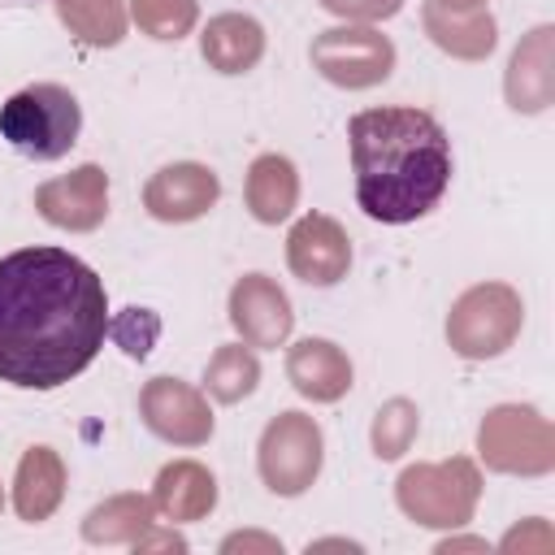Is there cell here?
I'll return each instance as SVG.
<instances>
[{
    "label": "cell",
    "mask_w": 555,
    "mask_h": 555,
    "mask_svg": "<svg viewBox=\"0 0 555 555\" xmlns=\"http://www.w3.org/2000/svg\"><path fill=\"white\" fill-rule=\"evenodd\" d=\"M4 9H22V4H35V0H0Z\"/></svg>",
    "instance_id": "obj_29"
},
{
    "label": "cell",
    "mask_w": 555,
    "mask_h": 555,
    "mask_svg": "<svg viewBox=\"0 0 555 555\" xmlns=\"http://www.w3.org/2000/svg\"><path fill=\"white\" fill-rule=\"evenodd\" d=\"M108 295L91 264L61 247H22L0 260V382L56 390L104 347Z\"/></svg>",
    "instance_id": "obj_1"
},
{
    "label": "cell",
    "mask_w": 555,
    "mask_h": 555,
    "mask_svg": "<svg viewBox=\"0 0 555 555\" xmlns=\"http://www.w3.org/2000/svg\"><path fill=\"white\" fill-rule=\"evenodd\" d=\"M243 195H247V208H251L256 221L278 225L282 217H291V208L299 199V173H295V165L286 156L264 152V156L251 160Z\"/></svg>",
    "instance_id": "obj_17"
},
{
    "label": "cell",
    "mask_w": 555,
    "mask_h": 555,
    "mask_svg": "<svg viewBox=\"0 0 555 555\" xmlns=\"http://www.w3.org/2000/svg\"><path fill=\"white\" fill-rule=\"evenodd\" d=\"M260 477L273 494H304L321 473V429L304 412H282L260 434Z\"/></svg>",
    "instance_id": "obj_8"
},
{
    "label": "cell",
    "mask_w": 555,
    "mask_h": 555,
    "mask_svg": "<svg viewBox=\"0 0 555 555\" xmlns=\"http://www.w3.org/2000/svg\"><path fill=\"white\" fill-rule=\"evenodd\" d=\"M217 195H221V182L208 165L178 160L152 173V182L143 186V208L156 221H195L217 204Z\"/></svg>",
    "instance_id": "obj_13"
},
{
    "label": "cell",
    "mask_w": 555,
    "mask_h": 555,
    "mask_svg": "<svg viewBox=\"0 0 555 555\" xmlns=\"http://www.w3.org/2000/svg\"><path fill=\"white\" fill-rule=\"evenodd\" d=\"M260 382V360L251 356L247 343H225L212 351L208 369H204V390L217 399V403H238L256 390Z\"/></svg>",
    "instance_id": "obj_22"
},
{
    "label": "cell",
    "mask_w": 555,
    "mask_h": 555,
    "mask_svg": "<svg viewBox=\"0 0 555 555\" xmlns=\"http://www.w3.org/2000/svg\"><path fill=\"white\" fill-rule=\"evenodd\" d=\"M0 503H4V499H0Z\"/></svg>",
    "instance_id": "obj_30"
},
{
    "label": "cell",
    "mask_w": 555,
    "mask_h": 555,
    "mask_svg": "<svg viewBox=\"0 0 555 555\" xmlns=\"http://www.w3.org/2000/svg\"><path fill=\"white\" fill-rule=\"evenodd\" d=\"M308 56L321 69V78H330L334 87H347V91L377 87L395 69V43L382 30H373L369 22L364 26H330V30H321L312 39Z\"/></svg>",
    "instance_id": "obj_7"
},
{
    "label": "cell",
    "mask_w": 555,
    "mask_h": 555,
    "mask_svg": "<svg viewBox=\"0 0 555 555\" xmlns=\"http://www.w3.org/2000/svg\"><path fill=\"white\" fill-rule=\"evenodd\" d=\"M169 520H199L212 512L217 503V481L204 464L195 460H178L169 468H160L156 477V499H152Z\"/></svg>",
    "instance_id": "obj_19"
},
{
    "label": "cell",
    "mask_w": 555,
    "mask_h": 555,
    "mask_svg": "<svg viewBox=\"0 0 555 555\" xmlns=\"http://www.w3.org/2000/svg\"><path fill=\"white\" fill-rule=\"evenodd\" d=\"M286 373L295 390L312 403H334L351 390V360L330 338H304L286 356Z\"/></svg>",
    "instance_id": "obj_14"
},
{
    "label": "cell",
    "mask_w": 555,
    "mask_h": 555,
    "mask_svg": "<svg viewBox=\"0 0 555 555\" xmlns=\"http://www.w3.org/2000/svg\"><path fill=\"white\" fill-rule=\"evenodd\" d=\"M147 525H152V503L139 499V494H117V499L100 503V507L87 516L82 533H87L91 542H134V546H139V533H143Z\"/></svg>",
    "instance_id": "obj_23"
},
{
    "label": "cell",
    "mask_w": 555,
    "mask_h": 555,
    "mask_svg": "<svg viewBox=\"0 0 555 555\" xmlns=\"http://www.w3.org/2000/svg\"><path fill=\"white\" fill-rule=\"evenodd\" d=\"M130 17L152 39H182L191 35L199 4L195 0H130Z\"/></svg>",
    "instance_id": "obj_24"
},
{
    "label": "cell",
    "mask_w": 555,
    "mask_h": 555,
    "mask_svg": "<svg viewBox=\"0 0 555 555\" xmlns=\"http://www.w3.org/2000/svg\"><path fill=\"white\" fill-rule=\"evenodd\" d=\"M356 204L382 225L425 217L451 182V139L442 121L412 104L364 108L347 121Z\"/></svg>",
    "instance_id": "obj_2"
},
{
    "label": "cell",
    "mask_w": 555,
    "mask_h": 555,
    "mask_svg": "<svg viewBox=\"0 0 555 555\" xmlns=\"http://www.w3.org/2000/svg\"><path fill=\"white\" fill-rule=\"evenodd\" d=\"M139 412H143L147 429L165 442L199 447L212 438V412H208L204 395L178 377H152L139 395Z\"/></svg>",
    "instance_id": "obj_10"
},
{
    "label": "cell",
    "mask_w": 555,
    "mask_h": 555,
    "mask_svg": "<svg viewBox=\"0 0 555 555\" xmlns=\"http://www.w3.org/2000/svg\"><path fill=\"white\" fill-rule=\"evenodd\" d=\"M108 334L130 351V356H147V347H152V338L160 334V321L147 312V308H126L117 321H108Z\"/></svg>",
    "instance_id": "obj_26"
},
{
    "label": "cell",
    "mask_w": 555,
    "mask_h": 555,
    "mask_svg": "<svg viewBox=\"0 0 555 555\" xmlns=\"http://www.w3.org/2000/svg\"><path fill=\"white\" fill-rule=\"evenodd\" d=\"M65 30L87 48H113L126 35V4L121 0H52Z\"/></svg>",
    "instance_id": "obj_21"
},
{
    "label": "cell",
    "mask_w": 555,
    "mask_h": 555,
    "mask_svg": "<svg viewBox=\"0 0 555 555\" xmlns=\"http://www.w3.org/2000/svg\"><path fill=\"white\" fill-rule=\"evenodd\" d=\"M199 52L217 74H247L264 56V30L247 13H217L199 35Z\"/></svg>",
    "instance_id": "obj_16"
},
{
    "label": "cell",
    "mask_w": 555,
    "mask_h": 555,
    "mask_svg": "<svg viewBox=\"0 0 555 555\" xmlns=\"http://www.w3.org/2000/svg\"><path fill=\"white\" fill-rule=\"evenodd\" d=\"M551 26L529 30V39L512 52L507 65V104L516 113H538L555 95V69H551Z\"/></svg>",
    "instance_id": "obj_15"
},
{
    "label": "cell",
    "mask_w": 555,
    "mask_h": 555,
    "mask_svg": "<svg viewBox=\"0 0 555 555\" xmlns=\"http://www.w3.org/2000/svg\"><path fill=\"white\" fill-rule=\"evenodd\" d=\"M35 208L48 225L95 230L108 212V173L100 165H78L65 178H52L35 191Z\"/></svg>",
    "instance_id": "obj_12"
},
{
    "label": "cell",
    "mask_w": 555,
    "mask_h": 555,
    "mask_svg": "<svg viewBox=\"0 0 555 555\" xmlns=\"http://www.w3.org/2000/svg\"><path fill=\"white\" fill-rule=\"evenodd\" d=\"M477 447H481V460L499 473L538 477L555 464V434H551L546 416H538L533 408H520V403H503V408L486 412Z\"/></svg>",
    "instance_id": "obj_6"
},
{
    "label": "cell",
    "mask_w": 555,
    "mask_h": 555,
    "mask_svg": "<svg viewBox=\"0 0 555 555\" xmlns=\"http://www.w3.org/2000/svg\"><path fill=\"white\" fill-rule=\"evenodd\" d=\"M425 30H429V39L442 48V52H451V56H464V61H481V56H490V48H494V17L490 13H481V9H473V13H451V9H442V4H425Z\"/></svg>",
    "instance_id": "obj_20"
},
{
    "label": "cell",
    "mask_w": 555,
    "mask_h": 555,
    "mask_svg": "<svg viewBox=\"0 0 555 555\" xmlns=\"http://www.w3.org/2000/svg\"><path fill=\"white\" fill-rule=\"evenodd\" d=\"M421 429V412L408 403V399H390L386 408H377V421H373V451L382 460H399L412 438Z\"/></svg>",
    "instance_id": "obj_25"
},
{
    "label": "cell",
    "mask_w": 555,
    "mask_h": 555,
    "mask_svg": "<svg viewBox=\"0 0 555 555\" xmlns=\"http://www.w3.org/2000/svg\"><path fill=\"white\" fill-rule=\"evenodd\" d=\"M481 494V477L473 460L455 455L447 464H416L399 477V507L434 529H455L473 516Z\"/></svg>",
    "instance_id": "obj_5"
},
{
    "label": "cell",
    "mask_w": 555,
    "mask_h": 555,
    "mask_svg": "<svg viewBox=\"0 0 555 555\" xmlns=\"http://www.w3.org/2000/svg\"><path fill=\"white\" fill-rule=\"evenodd\" d=\"M82 130L78 95L61 82H30L0 104V134L26 160H61Z\"/></svg>",
    "instance_id": "obj_3"
},
{
    "label": "cell",
    "mask_w": 555,
    "mask_h": 555,
    "mask_svg": "<svg viewBox=\"0 0 555 555\" xmlns=\"http://www.w3.org/2000/svg\"><path fill=\"white\" fill-rule=\"evenodd\" d=\"M321 9H330L334 17H347V22H382V17H395L403 9V0H321Z\"/></svg>",
    "instance_id": "obj_27"
},
{
    "label": "cell",
    "mask_w": 555,
    "mask_h": 555,
    "mask_svg": "<svg viewBox=\"0 0 555 555\" xmlns=\"http://www.w3.org/2000/svg\"><path fill=\"white\" fill-rule=\"evenodd\" d=\"M520 321H525L520 295L503 282H481L455 299L447 317V338L464 360H490L512 347Z\"/></svg>",
    "instance_id": "obj_4"
},
{
    "label": "cell",
    "mask_w": 555,
    "mask_h": 555,
    "mask_svg": "<svg viewBox=\"0 0 555 555\" xmlns=\"http://www.w3.org/2000/svg\"><path fill=\"white\" fill-rule=\"evenodd\" d=\"M230 325L238 330L247 347H282L291 338L295 312H291L286 291L273 278L247 273L230 291Z\"/></svg>",
    "instance_id": "obj_11"
},
{
    "label": "cell",
    "mask_w": 555,
    "mask_h": 555,
    "mask_svg": "<svg viewBox=\"0 0 555 555\" xmlns=\"http://www.w3.org/2000/svg\"><path fill=\"white\" fill-rule=\"evenodd\" d=\"M434 4H442V9H451V13H473V9H481L486 0H434Z\"/></svg>",
    "instance_id": "obj_28"
},
{
    "label": "cell",
    "mask_w": 555,
    "mask_h": 555,
    "mask_svg": "<svg viewBox=\"0 0 555 555\" xmlns=\"http://www.w3.org/2000/svg\"><path fill=\"white\" fill-rule=\"evenodd\" d=\"M286 264L308 286H334L351 269V238L334 217L308 212L286 234Z\"/></svg>",
    "instance_id": "obj_9"
},
{
    "label": "cell",
    "mask_w": 555,
    "mask_h": 555,
    "mask_svg": "<svg viewBox=\"0 0 555 555\" xmlns=\"http://www.w3.org/2000/svg\"><path fill=\"white\" fill-rule=\"evenodd\" d=\"M65 494V468L56 460L52 447H30L17 464V481H13V507L22 520H48L52 507Z\"/></svg>",
    "instance_id": "obj_18"
}]
</instances>
